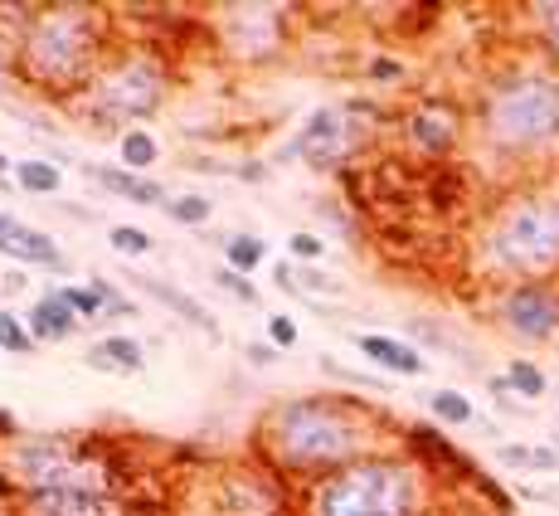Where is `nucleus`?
Returning <instances> with one entry per match:
<instances>
[{
    "label": "nucleus",
    "mask_w": 559,
    "mask_h": 516,
    "mask_svg": "<svg viewBox=\"0 0 559 516\" xmlns=\"http://www.w3.org/2000/svg\"><path fill=\"white\" fill-rule=\"evenodd\" d=\"M267 438L283 468L293 472H341L360 464L365 454V429L350 414V404L331 400H287L267 419Z\"/></svg>",
    "instance_id": "f257e3e1"
},
{
    "label": "nucleus",
    "mask_w": 559,
    "mask_h": 516,
    "mask_svg": "<svg viewBox=\"0 0 559 516\" xmlns=\"http://www.w3.org/2000/svg\"><path fill=\"white\" fill-rule=\"evenodd\" d=\"M20 73L39 89H93L98 79V15L83 5L35 10L20 30Z\"/></svg>",
    "instance_id": "f03ea898"
},
{
    "label": "nucleus",
    "mask_w": 559,
    "mask_h": 516,
    "mask_svg": "<svg viewBox=\"0 0 559 516\" xmlns=\"http://www.w3.org/2000/svg\"><path fill=\"white\" fill-rule=\"evenodd\" d=\"M10 478L39 497V492H107L112 497V464L93 458L79 438L63 434H25L10 444Z\"/></svg>",
    "instance_id": "7ed1b4c3"
},
{
    "label": "nucleus",
    "mask_w": 559,
    "mask_h": 516,
    "mask_svg": "<svg viewBox=\"0 0 559 516\" xmlns=\"http://www.w3.org/2000/svg\"><path fill=\"white\" fill-rule=\"evenodd\" d=\"M481 132L507 152H531L559 137V83L545 73H521L487 93Z\"/></svg>",
    "instance_id": "20e7f679"
},
{
    "label": "nucleus",
    "mask_w": 559,
    "mask_h": 516,
    "mask_svg": "<svg viewBox=\"0 0 559 516\" xmlns=\"http://www.w3.org/2000/svg\"><path fill=\"white\" fill-rule=\"evenodd\" d=\"M311 516H414V478L390 458H360L321 478L311 492Z\"/></svg>",
    "instance_id": "39448f33"
},
{
    "label": "nucleus",
    "mask_w": 559,
    "mask_h": 516,
    "mask_svg": "<svg viewBox=\"0 0 559 516\" xmlns=\"http://www.w3.org/2000/svg\"><path fill=\"white\" fill-rule=\"evenodd\" d=\"M487 258L507 273H545L559 263V200L525 196L497 214L487 234Z\"/></svg>",
    "instance_id": "423d86ee"
},
{
    "label": "nucleus",
    "mask_w": 559,
    "mask_h": 516,
    "mask_svg": "<svg viewBox=\"0 0 559 516\" xmlns=\"http://www.w3.org/2000/svg\"><path fill=\"white\" fill-rule=\"evenodd\" d=\"M160 98H166V73L152 54H127L98 69L88 89V103L103 122H136V117H152Z\"/></svg>",
    "instance_id": "0eeeda50"
},
{
    "label": "nucleus",
    "mask_w": 559,
    "mask_h": 516,
    "mask_svg": "<svg viewBox=\"0 0 559 516\" xmlns=\"http://www.w3.org/2000/svg\"><path fill=\"white\" fill-rule=\"evenodd\" d=\"M224 39L243 54V59H267L283 49V10L273 5H234L219 20Z\"/></svg>",
    "instance_id": "6e6552de"
},
{
    "label": "nucleus",
    "mask_w": 559,
    "mask_h": 516,
    "mask_svg": "<svg viewBox=\"0 0 559 516\" xmlns=\"http://www.w3.org/2000/svg\"><path fill=\"white\" fill-rule=\"evenodd\" d=\"M501 321L525 341H545L559 331V293L545 283H521L501 297Z\"/></svg>",
    "instance_id": "1a4fd4ad"
},
{
    "label": "nucleus",
    "mask_w": 559,
    "mask_h": 516,
    "mask_svg": "<svg viewBox=\"0 0 559 516\" xmlns=\"http://www.w3.org/2000/svg\"><path fill=\"white\" fill-rule=\"evenodd\" d=\"M350 113H341V107H321V113H311V122L297 132V152H302L311 166H331L341 152L350 146Z\"/></svg>",
    "instance_id": "9d476101"
},
{
    "label": "nucleus",
    "mask_w": 559,
    "mask_h": 516,
    "mask_svg": "<svg viewBox=\"0 0 559 516\" xmlns=\"http://www.w3.org/2000/svg\"><path fill=\"white\" fill-rule=\"evenodd\" d=\"M0 254L20 258V263L63 268V254H59V244H53L45 230H29V224H20L15 214H5V210H0Z\"/></svg>",
    "instance_id": "9b49d317"
},
{
    "label": "nucleus",
    "mask_w": 559,
    "mask_h": 516,
    "mask_svg": "<svg viewBox=\"0 0 559 516\" xmlns=\"http://www.w3.org/2000/svg\"><path fill=\"white\" fill-rule=\"evenodd\" d=\"M25 516H127L107 492H39L25 502Z\"/></svg>",
    "instance_id": "f8f14e48"
},
{
    "label": "nucleus",
    "mask_w": 559,
    "mask_h": 516,
    "mask_svg": "<svg viewBox=\"0 0 559 516\" xmlns=\"http://www.w3.org/2000/svg\"><path fill=\"white\" fill-rule=\"evenodd\" d=\"M25 327L35 341H69L73 331H79V312L63 303V293H45L35 307H29Z\"/></svg>",
    "instance_id": "ddd939ff"
},
{
    "label": "nucleus",
    "mask_w": 559,
    "mask_h": 516,
    "mask_svg": "<svg viewBox=\"0 0 559 516\" xmlns=\"http://www.w3.org/2000/svg\"><path fill=\"white\" fill-rule=\"evenodd\" d=\"M356 347L370 356L380 371H394V375H424L428 361L418 356L408 341H394V337H380V331H365V337L356 341Z\"/></svg>",
    "instance_id": "4468645a"
},
{
    "label": "nucleus",
    "mask_w": 559,
    "mask_h": 516,
    "mask_svg": "<svg viewBox=\"0 0 559 516\" xmlns=\"http://www.w3.org/2000/svg\"><path fill=\"white\" fill-rule=\"evenodd\" d=\"M408 137H414L418 152L438 156L457 142V122H453V113H443V107H418V113L408 117Z\"/></svg>",
    "instance_id": "2eb2a0df"
},
{
    "label": "nucleus",
    "mask_w": 559,
    "mask_h": 516,
    "mask_svg": "<svg viewBox=\"0 0 559 516\" xmlns=\"http://www.w3.org/2000/svg\"><path fill=\"white\" fill-rule=\"evenodd\" d=\"M93 176L103 180L112 196H122V200H132V206H166V190L156 186V180H146V176H136V171H127V166H93Z\"/></svg>",
    "instance_id": "dca6fc26"
},
{
    "label": "nucleus",
    "mask_w": 559,
    "mask_h": 516,
    "mask_svg": "<svg viewBox=\"0 0 559 516\" xmlns=\"http://www.w3.org/2000/svg\"><path fill=\"white\" fill-rule=\"evenodd\" d=\"M142 288H146V293L156 297V303H166L170 312H180V317H186L190 327H200L204 337H219V321H214L210 312H204V307H200V303H195V297H190V293H180V288L160 283V278H142Z\"/></svg>",
    "instance_id": "f3484780"
},
{
    "label": "nucleus",
    "mask_w": 559,
    "mask_h": 516,
    "mask_svg": "<svg viewBox=\"0 0 559 516\" xmlns=\"http://www.w3.org/2000/svg\"><path fill=\"white\" fill-rule=\"evenodd\" d=\"M88 365H103V371H142L146 347L136 337H103V341H93Z\"/></svg>",
    "instance_id": "a211bd4d"
},
{
    "label": "nucleus",
    "mask_w": 559,
    "mask_h": 516,
    "mask_svg": "<svg viewBox=\"0 0 559 516\" xmlns=\"http://www.w3.org/2000/svg\"><path fill=\"white\" fill-rule=\"evenodd\" d=\"M263 258H267V244L253 239V234H234V239H224V263H229L234 273L249 278L253 268H263Z\"/></svg>",
    "instance_id": "6ab92c4d"
},
{
    "label": "nucleus",
    "mask_w": 559,
    "mask_h": 516,
    "mask_svg": "<svg viewBox=\"0 0 559 516\" xmlns=\"http://www.w3.org/2000/svg\"><path fill=\"white\" fill-rule=\"evenodd\" d=\"M15 180L29 196H59V186H63L59 166H49V161H15Z\"/></svg>",
    "instance_id": "aec40b11"
},
{
    "label": "nucleus",
    "mask_w": 559,
    "mask_h": 516,
    "mask_svg": "<svg viewBox=\"0 0 559 516\" xmlns=\"http://www.w3.org/2000/svg\"><path fill=\"white\" fill-rule=\"evenodd\" d=\"M156 137L146 132V127H132V132H122V142H117V156H122L127 171H146L156 161Z\"/></svg>",
    "instance_id": "412c9836"
},
{
    "label": "nucleus",
    "mask_w": 559,
    "mask_h": 516,
    "mask_svg": "<svg viewBox=\"0 0 559 516\" xmlns=\"http://www.w3.org/2000/svg\"><path fill=\"white\" fill-rule=\"evenodd\" d=\"M428 410L443 419V424H472V400L457 390H433L428 395Z\"/></svg>",
    "instance_id": "4be33fe9"
},
{
    "label": "nucleus",
    "mask_w": 559,
    "mask_h": 516,
    "mask_svg": "<svg viewBox=\"0 0 559 516\" xmlns=\"http://www.w3.org/2000/svg\"><path fill=\"white\" fill-rule=\"evenodd\" d=\"M107 244H112L117 254H127V258H146V254H152V234L136 230V224H112V230H107Z\"/></svg>",
    "instance_id": "5701e85b"
},
{
    "label": "nucleus",
    "mask_w": 559,
    "mask_h": 516,
    "mask_svg": "<svg viewBox=\"0 0 559 516\" xmlns=\"http://www.w3.org/2000/svg\"><path fill=\"white\" fill-rule=\"evenodd\" d=\"M35 347V337H29V327L15 317V312H0V351H10V356H25V351Z\"/></svg>",
    "instance_id": "b1692460"
},
{
    "label": "nucleus",
    "mask_w": 559,
    "mask_h": 516,
    "mask_svg": "<svg viewBox=\"0 0 559 516\" xmlns=\"http://www.w3.org/2000/svg\"><path fill=\"white\" fill-rule=\"evenodd\" d=\"M501 464H511V468H559V454H555V448H521V444H507V448H501Z\"/></svg>",
    "instance_id": "393cba45"
},
{
    "label": "nucleus",
    "mask_w": 559,
    "mask_h": 516,
    "mask_svg": "<svg viewBox=\"0 0 559 516\" xmlns=\"http://www.w3.org/2000/svg\"><path fill=\"white\" fill-rule=\"evenodd\" d=\"M507 385L515 395H531V400H535V395H545V375L535 371L531 361H511L507 365Z\"/></svg>",
    "instance_id": "a878e982"
},
{
    "label": "nucleus",
    "mask_w": 559,
    "mask_h": 516,
    "mask_svg": "<svg viewBox=\"0 0 559 516\" xmlns=\"http://www.w3.org/2000/svg\"><path fill=\"white\" fill-rule=\"evenodd\" d=\"M166 214L176 224H204L214 214V206L204 196H180V200H166Z\"/></svg>",
    "instance_id": "bb28decb"
},
{
    "label": "nucleus",
    "mask_w": 559,
    "mask_h": 516,
    "mask_svg": "<svg viewBox=\"0 0 559 516\" xmlns=\"http://www.w3.org/2000/svg\"><path fill=\"white\" fill-rule=\"evenodd\" d=\"M59 293H63V303L79 312V321H83V317H98V312L107 307L98 288H59Z\"/></svg>",
    "instance_id": "cd10ccee"
},
{
    "label": "nucleus",
    "mask_w": 559,
    "mask_h": 516,
    "mask_svg": "<svg viewBox=\"0 0 559 516\" xmlns=\"http://www.w3.org/2000/svg\"><path fill=\"white\" fill-rule=\"evenodd\" d=\"M214 283H219V288H229V293L239 297V303H258V288H253L243 273H234V268H219V278H214Z\"/></svg>",
    "instance_id": "c85d7f7f"
},
{
    "label": "nucleus",
    "mask_w": 559,
    "mask_h": 516,
    "mask_svg": "<svg viewBox=\"0 0 559 516\" xmlns=\"http://www.w3.org/2000/svg\"><path fill=\"white\" fill-rule=\"evenodd\" d=\"M321 249H326V244H321L317 234H293V239H287V254H293L297 263H311V258H321Z\"/></svg>",
    "instance_id": "c756f323"
},
{
    "label": "nucleus",
    "mask_w": 559,
    "mask_h": 516,
    "mask_svg": "<svg viewBox=\"0 0 559 516\" xmlns=\"http://www.w3.org/2000/svg\"><path fill=\"white\" fill-rule=\"evenodd\" d=\"M297 288H307V293H321V297H336L341 293V283H331L321 268H311V263H302V283Z\"/></svg>",
    "instance_id": "7c9ffc66"
},
{
    "label": "nucleus",
    "mask_w": 559,
    "mask_h": 516,
    "mask_svg": "<svg viewBox=\"0 0 559 516\" xmlns=\"http://www.w3.org/2000/svg\"><path fill=\"white\" fill-rule=\"evenodd\" d=\"M267 337H273L277 351L293 347V341H297V321L293 317H267Z\"/></svg>",
    "instance_id": "2f4dec72"
},
{
    "label": "nucleus",
    "mask_w": 559,
    "mask_h": 516,
    "mask_svg": "<svg viewBox=\"0 0 559 516\" xmlns=\"http://www.w3.org/2000/svg\"><path fill=\"white\" fill-rule=\"evenodd\" d=\"M249 356H253V361H263V365H273V361H277V347H258V341H253Z\"/></svg>",
    "instance_id": "473e14b6"
},
{
    "label": "nucleus",
    "mask_w": 559,
    "mask_h": 516,
    "mask_svg": "<svg viewBox=\"0 0 559 516\" xmlns=\"http://www.w3.org/2000/svg\"><path fill=\"white\" fill-rule=\"evenodd\" d=\"M545 30H550V45L559 49V10H545Z\"/></svg>",
    "instance_id": "72a5a7b5"
},
{
    "label": "nucleus",
    "mask_w": 559,
    "mask_h": 516,
    "mask_svg": "<svg viewBox=\"0 0 559 516\" xmlns=\"http://www.w3.org/2000/svg\"><path fill=\"white\" fill-rule=\"evenodd\" d=\"M10 69V45H5V35H0V73Z\"/></svg>",
    "instance_id": "f704fd0d"
},
{
    "label": "nucleus",
    "mask_w": 559,
    "mask_h": 516,
    "mask_svg": "<svg viewBox=\"0 0 559 516\" xmlns=\"http://www.w3.org/2000/svg\"><path fill=\"white\" fill-rule=\"evenodd\" d=\"M10 171H15V161H10V156H0V180H5Z\"/></svg>",
    "instance_id": "c9c22d12"
}]
</instances>
